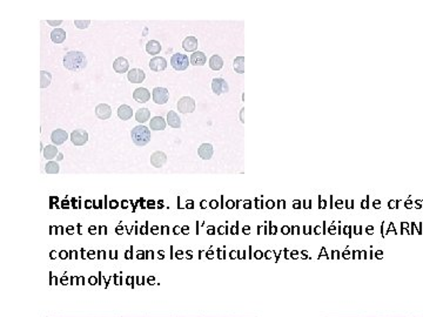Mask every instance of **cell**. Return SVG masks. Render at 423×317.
I'll use <instances>...</instances> for the list:
<instances>
[{
  "instance_id": "1",
  "label": "cell",
  "mask_w": 423,
  "mask_h": 317,
  "mask_svg": "<svg viewBox=\"0 0 423 317\" xmlns=\"http://www.w3.org/2000/svg\"><path fill=\"white\" fill-rule=\"evenodd\" d=\"M64 67L71 72H79L86 68L87 66V59L85 54L80 51H69L66 53L63 60Z\"/></svg>"
},
{
  "instance_id": "2",
  "label": "cell",
  "mask_w": 423,
  "mask_h": 317,
  "mask_svg": "<svg viewBox=\"0 0 423 317\" xmlns=\"http://www.w3.org/2000/svg\"><path fill=\"white\" fill-rule=\"evenodd\" d=\"M130 138L134 144L139 147L146 146L147 143L151 141V130L147 128L146 126H136L130 132Z\"/></svg>"
},
{
  "instance_id": "3",
  "label": "cell",
  "mask_w": 423,
  "mask_h": 317,
  "mask_svg": "<svg viewBox=\"0 0 423 317\" xmlns=\"http://www.w3.org/2000/svg\"><path fill=\"white\" fill-rule=\"evenodd\" d=\"M191 61L188 60V57L186 54L181 53H175L171 58V65L175 71H185L188 68V65Z\"/></svg>"
},
{
  "instance_id": "4",
  "label": "cell",
  "mask_w": 423,
  "mask_h": 317,
  "mask_svg": "<svg viewBox=\"0 0 423 317\" xmlns=\"http://www.w3.org/2000/svg\"><path fill=\"white\" fill-rule=\"evenodd\" d=\"M178 111L181 114L193 113L195 111V101L191 96H182L181 99L178 101Z\"/></svg>"
},
{
  "instance_id": "5",
  "label": "cell",
  "mask_w": 423,
  "mask_h": 317,
  "mask_svg": "<svg viewBox=\"0 0 423 317\" xmlns=\"http://www.w3.org/2000/svg\"><path fill=\"white\" fill-rule=\"evenodd\" d=\"M212 91L216 95H221V94L228 93L229 92V85L225 79L222 78H214L212 80Z\"/></svg>"
},
{
  "instance_id": "6",
  "label": "cell",
  "mask_w": 423,
  "mask_h": 317,
  "mask_svg": "<svg viewBox=\"0 0 423 317\" xmlns=\"http://www.w3.org/2000/svg\"><path fill=\"white\" fill-rule=\"evenodd\" d=\"M152 98L157 105H165L169 99V92L165 87H155L153 90Z\"/></svg>"
},
{
  "instance_id": "7",
  "label": "cell",
  "mask_w": 423,
  "mask_h": 317,
  "mask_svg": "<svg viewBox=\"0 0 423 317\" xmlns=\"http://www.w3.org/2000/svg\"><path fill=\"white\" fill-rule=\"evenodd\" d=\"M69 139L74 146H83L88 141V133L85 129H76L71 133Z\"/></svg>"
},
{
  "instance_id": "8",
  "label": "cell",
  "mask_w": 423,
  "mask_h": 317,
  "mask_svg": "<svg viewBox=\"0 0 423 317\" xmlns=\"http://www.w3.org/2000/svg\"><path fill=\"white\" fill-rule=\"evenodd\" d=\"M133 99H134L136 102H139V104H146V102L151 99V92L144 87L136 88V90L133 92Z\"/></svg>"
},
{
  "instance_id": "9",
  "label": "cell",
  "mask_w": 423,
  "mask_h": 317,
  "mask_svg": "<svg viewBox=\"0 0 423 317\" xmlns=\"http://www.w3.org/2000/svg\"><path fill=\"white\" fill-rule=\"evenodd\" d=\"M67 139L68 133L64 129H54L51 134V140L54 146H60V144L65 143Z\"/></svg>"
},
{
  "instance_id": "10",
  "label": "cell",
  "mask_w": 423,
  "mask_h": 317,
  "mask_svg": "<svg viewBox=\"0 0 423 317\" xmlns=\"http://www.w3.org/2000/svg\"><path fill=\"white\" fill-rule=\"evenodd\" d=\"M96 115L100 120H108L112 116V108L106 104H100L96 107Z\"/></svg>"
},
{
  "instance_id": "11",
  "label": "cell",
  "mask_w": 423,
  "mask_h": 317,
  "mask_svg": "<svg viewBox=\"0 0 423 317\" xmlns=\"http://www.w3.org/2000/svg\"><path fill=\"white\" fill-rule=\"evenodd\" d=\"M145 78H146V74H145V72L140 68H133L130 69L129 73H127V79H129V81L132 83L144 82Z\"/></svg>"
},
{
  "instance_id": "12",
  "label": "cell",
  "mask_w": 423,
  "mask_h": 317,
  "mask_svg": "<svg viewBox=\"0 0 423 317\" xmlns=\"http://www.w3.org/2000/svg\"><path fill=\"white\" fill-rule=\"evenodd\" d=\"M167 162V155L163 152H154L151 155V165L155 168H161L166 165Z\"/></svg>"
},
{
  "instance_id": "13",
  "label": "cell",
  "mask_w": 423,
  "mask_h": 317,
  "mask_svg": "<svg viewBox=\"0 0 423 317\" xmlns=\"http://www.w3.org/2000/svg\"><path fill=\"white\" fill-rule=\"evenodd\" d=\"M149 68L153 72H163L167 68V60L163 57H154L149 61Z\"/></svg>"
},
{
  "instance_id": "14",
  "label": "cell",
  "mask_w": 423,
  "mask_h": 317,
  "mask_svg": "<svg viewBox=\"0 0 423 317\" xmlns=\"http://www.w3.org/2000/svg\"><path fill=\"white\" fill-rule=\"evenodd\" d=\"M129 68H130V63L126 58L119 57L114 60L113 69L116 72V73H120V74L126 73V72L129 71Z\"/></svg>"
},
{
  "instance_id": "15",
  "label": "cell",
  "mask_w": 423,
  "mask_h": 317,
  "mask_svg": "<svg viewBox=\"0 0 423 317\" xmlns=\"http://www.w3.org/2000/svg\"><path fill=\"white\" fill-rule=\"evenodd\" d=\"M197 154L202 160H211L214 154L213 146L211 143H202L197 149Z\"/></svg>"
},
{
  "instance_id": "16",
  "label": "cell",
  "mask_w": 423,
  "mask_h": 317,
  "mask_svg": "<svg viewBox=\"0 0 423 317\" xmlns=\"http://www.w3.org/2000/svg\"><path fill=\"white\" fill-rule=\"evenodd\" d=\"M197 46H199L197 39L193 37V35H189V37L185 38V40L182 41V47L186 52H196Z\"/></svg>"
},
{
  "instance_id": "17",
  "label": "cell",
  "mask_w": 423,
  "mask_h": 317,
  "mask_svg": "<svg viewBox=\"0 0 423 317\" xmlns=\"http://www.w3.org/2000/svg\"><path fill=\"white\" fill-rule=\"evenodd\" d=\"M189 61H191V65L193 66H204L207 63V57L204 52L196 51L191 55Z\"/></svg>"
},
{
  "instance_id": "18",
  "label": "cell",
  "mask_w": 423,
  "mask_h": 317,
  "mask_svg": "<svg viewBox=\"0 0 423 317\" xmlns=\"http://www.w3.org/2000/svg\"><path fill=\"white\" fill-rule=\"evenodd\" d=\"M167 124H168L171 127H173V128H180V127H181V119L179 118V115H178L177 112H174V111H169V112L167 113Z\"/></svg>"
},
{
  "instance_id": "19",
  "label": "cell",
  "mask_w": 423,
  "mask_h": 317,
  "mask_svg": "<svg viewBox=\"0 0 423 317\" xmlns=\"http://www.w3.org/2000/svg\"><path fill=\"white\" fill-rule=\"evenodd\" d=\"M133 115V110L132 107H130L129 105H121L120 107L118 108V116L120 120H130V118H132Z\"/></svg>"
},
{
  "instance_id": "20",
  "label": "cell",
  "mask_w": 423,
  "mask_h": 317,
  "mask_svg": "<svg viewBox=\"0 0 423 317\" xmlns=\"http://www.w3.org/2000/svg\"><path fill=\"white\" fill-rule=\"evenodd\" d=\"M43 155L46 160L53 161V158H55L59 155V151H58L57 146H54V144H47L45 148H44Z\"/></svg>"
},
{
  "instance_id": "21",
  "label": "cell",
  "mask_w": 423,
  "mask_h": 317,
  "mask_svg": "<svg viewBox=\"0 0 423 317\" xmlns=\"http://www.w3.org/2000/svg\"><path fill=\"white\" fill-rule=\"evenodd\" d=\"M166 126H167V122L165 121V119H163V116H154V118L151 120V122H149V127H151V129L153 130H163L166 128Z\"/></svg>"
},
{
  "instance_id": "22",
  "label": "cell",
  "mask_w": 423,
  "mask_h": 317,
  "mask_svg": "<svg viewBox=\"0 0 423 317\" xmlns=\"http://www.w3.org/2000/svg\"><path fill=\"white\" fill-rule=\"evenodd\" d=\"M51 39L54 44H63L66 40V32L63 29H54L51 32Z\"/></svg>"
},
{
  "instance_id": "23",
  "label": "cell",
  "mask_w": 423,
  "mask_h": 317,
  "mask_svg": "<svg viewBox=\"0 0 423 317\" xmlns=\"http://www.w3.org/2000/svg\"><path fill=\"white\" fill-rule=\"evenodd\" d=\"M149 118H151V111L148 108H140L135 113V120L139 124H145V122L149 120Z\"/></svg>"
},
{
  "instance_id": "24",
  "label": "cell",
  "mask_w": 423,
  "mask_h": 317,
  "mask_svg": "<svg viewBox=\"0 0 423 317\" xmlns=\"http://www.w3.org/2000/svg\"><path fill=\"white\" fill-rule=\"evenodd\" d=\"M161 51V44L157 40H149L146 45V52L151 55H157Z\"/></svg>"
},
{
  "instance_id": "25",
  "label": "cell",
  "mask_w": 423,
  "mask_h": 317,
  "mask_svg": "<svg viewBox=\"0 0 423 317\" xmlns=\"http://www.w3.org/2000/svg\"><path fill=\"white\" fill-rule=\"evenodd\" d=\"M210 67L213 71H220V69L224 67V60H222V58L218 54L212 55L210 59Z\"/></svg>"
},
{
  "instance_id": "26",
  "label": "cell",
  "mask_w": 423,
  "mask_h": 317,
  "mask_svg": "<svg viewBox=\"0 0 423 317\" xmlns=\"http://www.w3.org/2000/svg\"><path fill=\"white\" fill-rule=\"evenodd\" d=\"M233 68L236 73L244 74V57H236L234 61H233Z\"/></svg>"
},
{
  "instance_id": "27",
  "label": "cell",
  "mask_w": 423,
  "mask_h": 317,
  "mask_svg": "<svg viewBox=\"0 0 423 317\" xmlns=\"http://www.w3.org/2000/svg\"><path fill=\"white\" fill-rule=\"evenodd\" d=\"M52 82V74L47 71L40 72V87L47 88Z\"/></svg>"
},
{
  "instance_id": "28",
  "label": "cell",
  "mask_w": 423,
  "mask_h": 317,
  "mask_svg": "<svg viewBox=\"0 0 423 317\" xmlns=\"http://www.w3.org/2000/svg\"><path fill=\"white\" fill-rule=\"evenodd\" d=\"M60 171V167L55 161H49L45 166V172L47 174H58Z\"/></svg>"
},
{
  "instance_id": "29",
  "label": "cell",
  "mask_w": 423,
  "mask_h": 317,
  "mask_svg": "<svg viewBox=\"0 0 423 317\" xmlns=\"http://www.w3.org/2000/svg\"><path fill=\"white\" fill-rule=\"evenodd\" d=\"M74 25H76L77 29L86 30L90 27L91 21L90 20H74Z\"/></svg>"
},
{
  "instance_id": "30",
  "label": "cell",
  "mask_w": 423,
  "mask_h": 317,
  "mask_svg": "<svg viewBox=\"0 0 423 317\" xmlns=\"http://www.w3.org/2000/svg\"><path fill=\"white\" fill-rule=\"evenodd\" d=\"M47 24L51 25V26H59L63 24V20H47Z\"/></svg>"
},
{
  "instance_id": "31",
  "label": "cell",
  "mask_w": 423,
  "mask_h": 317,
  "mask_svg": "<svg viewBox=\"0 0 423 317\" xmlns=\"http://www.w3.org/2000/svg\"><path fill=\"white\" fill-rule=\"evenodd\" d=\"M244 108H241V111H240V121H241V124H244Z\"/></svg>"
},
{
  "instance_id": "32",
  "label": "cell",
  "mask_w": 423,
  "mask_h": 317,
  "mask_svg": "<svg viewBox=\"0 0 423 317\" xmlns=\"http://www.w3.org/2000/svg\"><path fill=\"white\" fill-rule=\"evenodd\" d=\"M110 205H111L110 207H111V208H113V209H115V208L118 207V202H116V201H112V202H111Z\"/></svg>"
},
{
  "instance_id": "33",
  "label": "cell",
  "mask_w": 423,
  "mask_h": 317,
  "mask_svg": "<svg viewBox=\"0 0 423 317\" xmlns=\"http://www.w3.org/2000/svg\"><path fill=\"white\" fill-rule=\"evenodd\" d=\"M107 228L106 227H100V234H107Z\"/></svg>"
},
{
  "instance_id": "34",
  "label": "cell",
  "mask_w": 423,
  "mask_h": 317,
  "mask_svg": "<svg viewBox=\"0 0 423 317\" xmlns=\"http://www.w3.org/2000/svg\"><path fill=\"white\" fill-rule=\"evenodd\" d=\"M51 207H53V204H54V202H58V197H55V196H51Z\"/></svg>"
},
{
  "instance_id": "35",
  "label": "cell",
  "mask_w": 423,
  "mask_h": 317,
  "mask_svg": "<svg viewBox=\"0 0 423 317\" xmlns=\"http://www.w3.org/2000/svg\"><path fill=\"white\" fill-rule=\"evenodd\" d=\"M88 230H90V234H92V235H93V234H96V230H97V228H96V227H93V226H92V227H90V229H88Z\"/></svg>"
},
{
  "instance_id": "36",
  "label": "cell",
  "mask_w": 423,
  "mask_h": 317,
  "mask_svg": "<svg viewBox=\"0 0 423 317\" xmlns=\"http://www.w3.org/2000/svg\"><path fill=\"white\" fill-rule=\"evenodd\" d=\"M60 257L61 258H66V257H67V253H66L65 250H63V252L60 253Z\"/></svg>"
},
{
  "instance_id": "37",
  "label": "cell",
  "mask_w": 423,
  "mask_h": 317,
  "mask_svg": "<svg viewBox=\"0 0 423 317\" xmlns=\"http://www.w3.org/2000/svg\"><path fill=\"white\" fill-rule=\"evenodd\" d=\"M154 204H155L154 201H148V202H147V205H148V206H147V207H148V208H154Z\"/></svg>"
},
{
  "instance_id": "38",
  "label": "cell",
  "mask_w": 423,
  "mask_h": 317,
  "mask_svg": "<svg viewBox=\"0 0 423 317\" xmlns=\"http://www.w3.org/2000/svg\"><path fill=\"white\" fill-rule=\"evenodd\" d=\"M61 160H64V154L63 153H59V155L57 157V161H61Z\"/></svg>"
},
{
  "instance_id": "39",
  "label": "cell",
  "mask_w": 423,
  "mask_h": 317,
  "mask_svg": "<svg viewBox=\"0 0 423 317\" xmlns=\"http://www.w3.org/2000/svg\"><path fill=\"white\" fill-rule=\"evenodd\" d=\"M211 207L212 208H216V207H218V202H216V201H212L211 202Z\"/></svg>"
},
{
  "instance_id": "40",
  "label": "cell",
  "mask_w": 423,
  "mask_h": 317,
  "mask_svg": "<svg viewBox=\"0 0 423 317\" xmlns=\"http://www.w3.org/2000/svg\"><path fill=\"white\" fill-rule=\"evenodd\" d=\"M182 232H183V234H188V232H189V228L188 227H183L182 228Z\"/></svg>"
},
{
  "instance_id": "41",
  "label": "cell",
  "mask_w": 423,
  "mask_h": 317,
  "mask_svg": "<svg viewBox=\"0 0 423 317\" xmlns=\"http://www.w3.org/2000/svg\"><path fill=\"white\" fill-rule=\"evenodd\" d=\"M127 204H129V202H127V201H122L121 202V207L122 208H127V207H129V205H127Z\"/></svg>"
},
{
  "instance_id": "42",
  "label": "cell",
  "mask_w": 423,
  "mask_h": 317,
  "mask_svg": "<svg viewBox=\"0 0 423 317\" xmlns=\"http://www.w3.org/2000/svg\"><path fill=\"white\" fill-rule=\"evenodd\" d=\"M67 232H68V234H73L74 228H73V227H68V228H67Z\"/></svg>"
},
{
  "instance_id": "43",
  "label": "cell",
  "mask_w": 423,
  "mask_h": 317,
  "mask_svg": "<svg viewBox=\"0 0 423 317\" xmlns=\"http://www.w3.org/2000/svg\"><path fill=\"white\" fill-rule=\"evenodd\" d=\"M267 207H268V208H272V207H274V202H272V201H268V202H267Z\"/></svg>"
},
{
  "instance_id": "44",
  "label": "cell",
  "mask_w": 423,
  "mask_h": 317,
  "mask_svg": "<svg viewBox=\"0 0 423 317\" xmlns=\"http://www.w3.org/2000/svg\"><path fill=\"white\" fill-rule=\"evenodd\" d=\"M116 233H118V234H122V227L121 226H119L118 228H116Z\"/></svg>"
},
{
  "instance_id": "45",
  "label": "cell",
  "mask_w": 423,
  "mask_h": 317,
  "mask_svg": "<svg viewBox=\"0 0 423 317\" xmlns=\"http://www.w3.org/2000/svg\"><path fill=\"white\" fill-rule=\"evenodd\" d=\"M187 208H193V201H187Z\"/></svg>"
},
{
  "instance_id": "46",
  "label": "cell",
  "mask_w": 423,
  "mask_h": 317,
  "mask_svg": "<svg viewBox=\"0 0 423 317\" xmlns=\"http://www.w3.org/2000/svg\"><path fill=\"white\" fill-rule=\"evenodd\" d=\"M158 230H159V229H158V227H153V228H152V232H153V234H158V233H157V232H158Z\"/></svg>"
},
{
  "instance_id": "47",
  "label": "cell",
  "mask_w": 423,
  "mask_h": 317,
  "mask_svg": "<svg viewBox=\"0 0 423 317\" xmlns=\"http://www.w3.org/2000/svg\"><path fill=\"white\" fill-rule=\"evenodd\" d=\"M63 208H68V202L63 201Z\"/></svg>"
},
{
  "instance_id": "48",
  "label": "cell",
  "mask_w": 423,
  "mask_h": 317,
  "mask_svg": "<svg viewBox=\"0 0 423 317\" xmlns=\"http://www.w3.org/2000/svg\"><path fill=\"white\" fill-rule=\"evenodd\" d=\"M91 207H92V202L86 201V208H91Z\"/></svg>"
},
{
  "instance_id": "49",
  "label": "cell",
  "mask_w": 423,
  "mask_h": 317,
  "mask_svg": "<svg viewBox=\"0 0 423 317\" xmlns=\"http://www.w3.org/2000/svg\"><path fill=\"white\" fill-rule=\"evenodd\" d=\"M179 232H180V229L178 227H175L174 228V234H179Z\"/></svg>"
},
{
  "instance_id": "50",
  "label": "cell",
  "mask_w": 423,
  "mask_h": 317,
  "mask_svg": "<svg viewBox=\"0 0 423 317\" xmlns=\"http://www.w3.org/2000/svg\"><path fill=\"white\" fill-rule=\"evenodd\" d=\"M227 207H228V208H232V207H233V202H232V201H228Z\"/></svg>"
},
{
  "instance_id": "51",
  "label": "cell",
  "mask_w": 423,
  "mask_h": 317,
  "mask_svg": "<svg viewBox=\"0 0 423 317\" xmlns=\"http://www.w3.org/2000/svg\"><path fill=\"white\" fill-rule=\"evenodd\" d=\"M163 201H159V202H158V205H159V208H163Z\"/></svg>"
},
{
  "instance_id": "52",
  "label": "cell",
  "mask_w": 423,
  "mask_h": 317,
  "mask_svg": "<svg viewBox=\"0 0 423 317\" xmlns=\"http://www.w3.org/2000/svg\"><path fill=\"white\" fill-rule=\"evenodd\" d=\"M130 257H132V255H130V252H127L126 253V258H130Z\"/></svg>"
},
{
  "instance_id": "53",
  "label": "cell",
  "mask_w": 423,
  "mask_h": 317,
  "mask_svg": "<svg viewBox=\"0 0 423 317\" xmlns=\"http://www.w3.org/2000/svg\"><path fill=\"white\" fill-rule=\"evenodd\" d=\"M93 256H94L93 252H90V253H88V257H91V258H92V257H93Z\"/></svg>"
},
{
  "instance_id": "54",
  "label": "cell",
  "mask_w": 423,
  "mask_h": 317,
  "mask_svg": "<svg viewBox=\"0 0 423 317\" xmlns=\"http://www.w3.org/2000/svg\"><path fill=\"white\" fill-rule=\"evenodd\" d=\"M283 232H285V234H288V228H283Z\"/></svg>"
},
{
  "instance_id": "55",
  "label": "cell",
  "mask_w": 423,
  "mask_h": 317,
  "mask_svg": "<svg viewBox=\"0 0 423 317\" xmlns=\"http://www.w3.org/2000/svg\"><path fill=\"white\" fill-rule=\"evenodd\" d=\"M201 207H202V208H205V207H206V202H205V201H202V204H201Z\"/></svg>"
},
{
  "instance_id": "56",
  "label": "cell",
  "mask_w": 423,
  "mask_h": 317,
  "mask_svg": "<svg viewBox=\"0 0 423 317\" xmlns=\"http://www.w3.org/2000/svg\"><path fill=\"white\" fill-rule=\"evenodd\" d=\"M51 257H52V258H54V257H55V253H54V252H52V254H51Z\"/></svg>"
},
{
  "instance_id": "57",
  "label": "cell",
  "mask_w": 423,
  "mask_h": 317,
  "mask_svg": "<svg viewBox=\"0 0 423 317\" xmlns=\"http://www.w3.org/2000/svg\"><path fill=\"white\" fill-rule=\"evenodd\" d=\"M257 257H261V253H257Z\"/></svg>"
}]
</instances>
